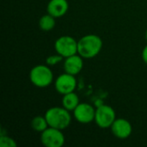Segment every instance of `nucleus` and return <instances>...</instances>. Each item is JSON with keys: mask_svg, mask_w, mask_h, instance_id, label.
<instances>
[{"mask_svg": "<svg viewBox=\"0 0 147 147\" xmlns=\"http://www.w3.org/2000/svg\"><path fill=\"white\" fill-rule=\"evenodd\" d=\"M54 48L57 53L65 59L78 53V40H76L72 36L63 35L56 40Z\"/></svg>", "mask_w": 147, "mask_h": 147, "instance_id": "39448f33", "label": "nucleus"}, {"mask_svg": "<svg viewBox=\"0 0 147 147\" xmlns=\"http://www.w3.org/2000/svg\"><path fill=\"white\" fill-rule=\"evenodd\" d=\"M110 128L112 134L120 140L127 139L133 132L132 124L127 120L123 118H116Z\"/></svg>", "mask_w": 147, "mask_h": 147, "instance_id": "1a4fd4ad", "label": "nucleus"}, {"mask_svg": "<svg viewBox=\"0 0 147 147\" xmlns=\"http://www.w3.org/2000/svg\"><path fill=\"white\" fill-rule=\"evenodd\" d=\"M79 97L73 91L65 95H63L62 98V106L69 111H72L78 107L79 104Z\"/></svg>", "mask_w": 147, "mask_h": 147, "instance_id": "f8f14e48", "label": "nucleus"}, {"mask_svg": "<svg viewBox=\"0 0 147 147\" xmlns=\"http://www.w3.org/2000/svg\"><path fill=\"white\" fill-rule=\"evenodd\" d=\"M55 17H53L52 15L50 14H46L44 16H42L40 20H39V27L42 31L45 32H48L51 31L54 28L55 25H56V21H55Z\"/></svg>", "mask_w": 147, "mask_h": 147, "instance_id": "ddd939ff", "label": "nucleus"}, {"mask_svg": "<svg viewBox=\"0 0 147 147\" xmlns=\"http://www.w3.org/2000/svg\"><path fill=\"white\" fill-rule=\"evenodd\" d=\"M96 109L87 102H82L73 110V116L76 121L82 124H88L95 121Z\"/></svg>", "mask_w": 147, "mask_h": 147, "instance_id": "6e6552de", "label": "nucleus"}, {"mask_svg": "<svg viewBox=\"0 0 147 147\" xmlns=\"http://www.w3.org/2000/svg\"><path fill=\"white\" fill-rule=\"evenodd\" d=\"M141 57H142V59L145 62V64L147 65V45L143 48V50H142Z\"/></svg>", "mask_w": 147, "mask_h": 147, "instance_id": "f3484780", "label": "nucleus"}, {"mask_svg": "<svg viewBox=\"0 0 147 147\" xmlns=\"http://www.w3.org/2000/svg\"><path fill=\"white\" fill-rule=\"evenodd\" d=\"M145 37H146V42H147V29H146V34H145Z\"/></svg>", "mask_w": 147, "mask_h": 147, "instance_id": "a211bd4d", "label": "nucleus"}, {"mask_svg": "<svg viewBox=\"0 0 147 147\" xmlns=\"http://www.w3.org/2000/svg\"><path fill=\"white\" fill-rule=\"evenodd\" d=\"M0 146L1 147H16L17 144L16 140L7 135L2 134L0 137Z\"/></svg>", "mask_w": 147, "mask_h": 147, "instance_id": "2eb2a0df", "label": "nucleus"}, {"mask_svg": "<svg viewBox=\"0 0 147 147\" xmlns=\"http://www.w3.org/2000/svg\"><path fill=\"white\" fill-rule=\"evenodd\" d=\"M84 58H82L78 53L71 55L65 59L64 61V70L65 72L71 75L76 76L81 72L84 67Z\"/></svg>", "mask_w": 147, "mask_h": 147, "instance_id": "9d476101", "label": "nucleus"}, {"mask_svg": "<svg viewBox=\"0 0 147 147\" xmlns=\"http://www.w3.org/2000/svg\"><path fill=\"white\" fill-rule=\"evenodd\" d=\"M31 83L38 88L48 87L53 81V74L49 65H37L34 66L29 72Z\"/></svg>", "mask_w": 147, "mask_h": 147, "instance_id": "7ed1b4c3", "label": "nucleus"}, {"mask_svg": "<svg viewBox=\"0 0 147 147\" xmlns=\"http://www.w3.org/2000/svg\"><path fill=\"white\" fill-rule=\"evenodd\" d=\"M31 127L32 128L39 133H42L43 131H45L49 126L48 123L47 121V119L44 116H35L34 118H33V120L31 121Z\"/></svg>", "mask_w": 147, "mask_h": 147, "instance_id": "4468645a", "label": "nucleus"}, {"mask_svg": "<svg viewBox=\"0 0 147 147\" xmlns=\"http://www.w3.org/2000/svg\"><path fill=\"white\" fill-rule=\"evenodd\" d=\"M54 86L59 94L65 95L73 92L76 90L77 80L75 78V76L65 72L56 78Z\"/></svg>", "mask_w": 147, "mask_h": 147, "instance_id": "0eeeda50", "label": "nucleus"}, {"mask_svg": "<svg viewBox=\"0 0 147 147\" xmlns=\"http://www.w3.org/2000/svg\"><path fill=\"white\" fill-rule=\"evenodd\" d=\"M102 45L100 36L86 34L78 40V53L84 59H92L100 53Z\"/></svg>", "mask_w": 147, "mask_h": 147, "instance_id": "f257e3e1", "label": "nucleus"}, {"mask_svg": "<svg viewBox=\"0 0 147 147\" xmlns=\"http://www.w3.org/2000/svg\"><path fill=\"white\" fill-rule=\"evenodd\" d=\"M63 59H65V58L59 53L50 55L46 59V64L49 66H53V65H56L59 63H60L63 60Z\"/></svg>", "mask_w": 147, "mask_h": 147, "instance_id": "dca6fc26", "label": "nucleus"}, {"mask_svg": "<svg viewBox=\"0 0 147 147\" xmlns=\"http://www.w3.org/2000/svg\"><path fill=\"white\" fill-rule=\"evenodd\" d=\"M115 119V111L111 106L102 104L96 108L94 121L100 128H110Z\"/></svg>", "mask_w": 147, "mask_h": 147, "instance_id": "20e7f679", "label": "nucleus"}, {"mask_svg": "<svg viewBox=\"0 0 147 147\" xmlns=\"http://www.w3.org/2000/svg\"><path fill=\"white\" fill-rule=\"evenodd\" d=\"M40 141L46 147H62L65 145V138L62 130L48 127L41 133Z\"/></svg>", "mask_w": 147, "mask_h": 147, "instance_id": "423d86ee", "label": "nucleus"}, {"mask_svg": "<svg viewBox=\"0 0 147 147\" xmlns=\"http://www.w3.org/2000/svg\"><path fill=\"white\" fill-rule=\"evenodd\" d=\"M69 9L67 0H50L47 6V11L55 18L64 16Z\"/></svg>", "mask_w": 147, "mask_h": 147, "instance_id": "9b49d317", "label": "nucleus"}, {"mask_svg": "<svg viewBox=\"0 0 147 147\" xmlns=\"http://www.w3.org/2000/svg\"><path fill=\"white\" fill-rule=\"evenodd\" d=\"M45 117L48 126L59 130L66 129L71 122L70 111L64 107H53L47 110Z\"/></svg>", "mask_w": 147, "mask_h": 147, "instance_id": "f03ea898", "label": "nucleus"}]
</instances>
